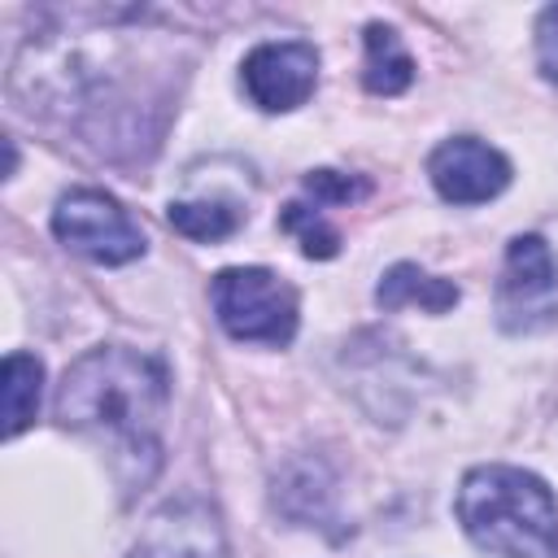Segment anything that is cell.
Segmentation results:
<instances>
[{"label": "cell", "mask_w": 558, "mask_h": 558, "mask_svg": "<svg viewBox=\"0 0 558 558\" xmlns=\"http://www.w3.org/2000/svg\"><path fill=\"white\" fill-rule=\"evenodd\" d=\"M283 231H292L296 240H301V248H305V257H336L340 253V231L323 218V209L318 205H305V201H292V205H283Z\"/></svg>", "instance_id": "cell-14"}, {"label": "cell", "mask_w": 558, "mask_h": 558, "mask_svg": "<svg viewBox=\"0 0 558 558\" xmlns=\"http://www.w3.org/2000/svg\"><path fill=\"white\" fill-rule=\"evenodd\" d=\"M240 83L248 100L266 113H288L314 96L318 83V52L305 39H279V44H257L244 65Z\"/></svg>", "instance_id": "cell-7"}, {"label": "cell", "mask_w": 558, "mask_h": 558, "mask_svg": "<svg viewBox=\"0 0 558 558\" xmlns=\"http://www.w3.org/2000/svg\"><path fill=\"white\" fill-rule=\"evenodd\" d=\"M214 314L231 340L244 344H288L296 336V288L266 266H227L209 283Z\"/></svg>", "instance_id": "cell-3"}, {"label": "cell", "mask_w": 558, "mask_h": 558, "mask_svg": "<svg viewBox=\"0 0 558 558\" xmlns=\"http://www.w3.org/2000/svg\"><path fill=\"white\" fill-rule=\"evenodd\" d=\"M536 65L549 83H558V4L536 17Z\"/></svg>", "instance_id": "cell-16"}, {"label": "cell", "mask_w": 558, "mask_h": 558, "mask_svg": "<svg viewBox=\"0 0 558 558\" xmlns=\"http://www.w3.org/2000/svg\"><path fill=\"white\" fill-rule=\"evenodd\" d=\"M558 323V266L541 235H514L497 279V327L532 336Z\"/></svg>", "instance_id": "cell-5"}, {"label": "cell", "mask_w": 558, "mask_h": 558, "mask_svg": "<svg viewBox=\"0 0 558 558\" xmlns=\"http://www.w3.org/2000/svg\"><path fill=\"white\" fill-rule=\"evenodd\" d=\"M375 301L384 310L423 305L427 314H445V310L458 305V283L453 279H440V275H427L414 262H397L392 270H384L379 288H375Z\"/></svg>", "instance_id": "cell-9"}, {"label": "cell", "mask_w": 558, "mask_h": 558, "mask_svg": "<svg viewBox=\"0 0 558 558\" xmlns=\"http://www.w3.org/2000/svg\"><path fill=\"white\" fill-rule=\"evenodd\" d=\"M52 235L100 266H122L144 253L140 222L100 187H70L52 209Z\"/></svg>", "instance_id": "cell-4"}, {"label": "cell", "mask_w": 558, "mask_h": 558, "mask_svg": "<svg viewBox=\"0 0 558 558\" xmlns=\"http://www.w3.org/2000/svg\"><path fill=\"white\" fill-rule=\"evenodd\" d=\"M170 405V375L153 353L100 344L83 353L61 388L57 418L70 432L96 436L122 493H144L161 466V427Z\"/></svg>", "instance_id": "cell-1"}, {"label": "cell", "mask_w": 558, "mask_h": 558, "mask_svg": "<svg viewBox=\"0 0 558 558\" xmlns=\"http://www.w3.org/2000/svg\"><path fill=\"white\" fill-rule=\"evenodd\" d=\"M126 558H227L222 519L205 497H170L144 519Z\"/></svg>", "instance_id": "cell-6"}, {"label": "cell", "mask_w": 558, "mask_h": 558, "mask_svg": "<svg viewBox=\"0 0 558 558\" xmlns=\"http://www.w3.org/2000/svg\"><path fill=\"white\" fill-rule=\"evenodd\" d=\"M275 501L292 519H323L327 514V501H331V475H327V466L314 462V458L288 466V475L275 484Z\"/></svg>", "instance_id": "cell-13"}, {"label": "cell", "mask_w": 558, "mask_h": 558, "mask_svg": "<svg viewBox=\"0 0 558 558\" xmlns=\"http://www.w3.org/2000/svg\"><path fill=\"white\" fill-rule=\"evenodd\" d=\"M366 92L375 96H401L414 83V57L405 52L401 35L384 22L366 26V70H362Z\"/></svg>", "instance_id": "cell-10"}, {"label": "cell", "mask_w": 558, "mask_h": 558, "mask_svg": "<svg viewBox=\"0 0 558 558\" xmlns=\"http://www.w3.org/2000/svg\"><path fill=\"white\" fill-rule=\"evenodd\" d=\"M44 392V362L35 353H9L4 357V436H22L39 414Z\"/></svg>", "instance_id": "cell-11"}, {"label": "cell", "mask_w": 558, "mask_h": 558, "mask_svg": "<svg viewBox=\"0 0 558 558\" xmlns=\"http://www.w3.org/2000/svg\"><path fill=\"white\" fill-rule=\"evenodd\" d=\"M427 174H432V187L445 201H453V205H484L497 192H506L510 161L493 144L475 140V135H453V140L436 144V153L427 157Z\"/></svg>", "instance_id": "cell-8"}, {"label": "cell", "mask_w": 558, "mask_h": 558, "mask_svg": "<svg viewBox=\"0 0 558 558\" xmlns=\"http://www.w3.org/2000/svg\"><path fill=\"white\" fill-rule=\"evenodd\" d=\"M305 192L314 196V205H349V201H362L371 192L366 179H349L340 170H310L305 174Z\"/></svg>", "instance_id": "cell-15"}, {"label": "cell", "mask_w": 558, "mask_h": 558, "mask_svg": "<svg viewBox=\"0 0 558 558\" xmlns=\"http://www.w3.org/2000/svg\"><path fill=\"white\" fill-rule=\"evenodd\" d=\"M462 532L497 558H558V501L523 466H475L458 488Z\"/></svg>", "instance_id": "cell-2"}, {"label": "cell", "mask_w": 558, "mask_h": 558, "mask_svg": "<svg viewBox=\"0 0 558 558\" xmlns=\"http://www.w3.org/2000/svg\"><path fill=\"white\" fill-rule=\"evenodd\" d=\"M166 218L179 235L214 244V240H227V235L240 231L244 209L235 201H222V196H196V201H170Z\"/></svg>", "instance_id": "cell-12"}]
</instances>
